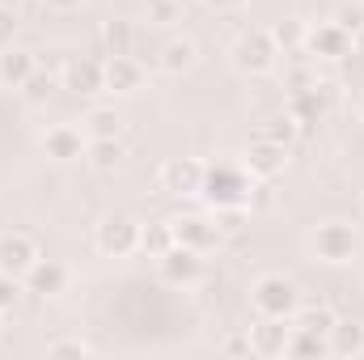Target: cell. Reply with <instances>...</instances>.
<instances>
[{"mask_svg":"<svg viewBox=\"0 0 364 360\" xmlns=\"http://www.w3.org/2000/svg\"><path fill=\"white\" fill-rule=\"evenodd\" d=\"M21 284H26L30 297H43V301H47V297H60V292L68 288V268H64L60 259H38L34 268L21 275Z\"/></svg>","mask_w":364,"mask_h":360,"instance_id":"ac0fdd59","label":"cell"},{"mask_svg":"<svg viewBox=\"0 0 364 360\" xmlns=\"http://www.w3.org/2000/svg\"><path fill=\"white\" fill-rule=\"evenodd\" d=\"M21 297H26V284L17 275H4L0 271V314H13L21 305Z\"/></svg>","mask_w":364,"mask_h":360,"instance_id":"d6a6232c","label":"cell"},{"mask_svg":"<svg viewBox=\"0 0 364 360\" xmlns=\"http://www.w3.org/2000/svg\"><path fill=\"white\" fill-rule=\"evenodd\" d=\"M38 259H43V250H38L34 233H26V229L0 233V271H4V275H17V280H21Z\"/></svg>","mask_w":364,"mask_h":360,"instance_id":"7c38bea8","label":"cell"},{"mask_svg":"<svg viewBox=\"0 0 364 360\" xmlns=\"http://www.w3.org/2000/svg\"><path fill=\"white\" fill-rule=\"evenodd\" d=\"M326 348H331V356H364V322L360 318H335Z\"/></svg>","mask_w":364,"mask_h":360,"instance_id":"ffe728a7","label":"cell"},{"mask_svg":"<svg viewBox=\"0 0 364 360\" xmlns=\"http://www.w3.org/2000/svg\"><path fill=\"white\" fill-rule=\"evenodd\" d=\"M17 9H4L0 4V47H9L13 43V34H17V17H13Z\"/></svg>","mask_w":364,"mask_h":360,"instance_id":"d590c367","label":"cell"},{"mask_svg":"<svg viewBox=\"0 0 364 360\" xmlns=\"http://www.w3.org/2000/svg\"><path fill=\"white\" fill-rule=\"evenodd\" d=\"M335 21H339L348 34H356L364 26V4H339V9H335Z\"/></svg>","mask_w":364,"mask_h":360,"instance_id":"e575fe53","label":"cell"},{"mask_svg":"<svg viewBox=\"0 0 364 360\" xmlns=\"http://www.w3.org/2000/svg\"><path fill=\"white\" fill-rule=\"evenodd\" d=\"M301 51H309L314 60H343V55H352V34L331 17V21H318L305 30Z\"/></svg>","mask_w":364,"mask_h":360,"instance_id":"8fae6325","label":"cell"},{"mask_svg":"<svg viewBox=\"0 0 364 360\" xmlns=\"http://www.w3.org/2000/svg\"><path fill=\"white\" fill-rule=\"evenodd\" d=\"M123 157H127V149H123V140H119V136H110V140H90V149H85V162H90L97 174L119 170V166H123Z\"/></svg>","mask_w":364,"mask_h":360,"instance_id":"7402d4cb","label":"cell"},{"mask_svg":"<svg viewBox=\"0 0 364 360\" xmlns=\"http://www.w3.org/2000/svg\"><path fill=\"white\" fill-rule=\"evenodd\" d=\"M229 64H233V73H242V77H267V73H275L279 47H275L272 30H267V26L242 30V34L229 43Z\"/></svg>","mask_w":364,"mask_h":360,"instance_id":"3957f363","label":"cell"},{"mask_svg":"<svg viewBox=\"0 0 364 360\" xmlns=\"http://www.w3.org/2000/svg\"><path fill=\"white\" fill-rule=\"evenodd\" d=\"M335 309L331 305H305L301 301V309L292 314V327H301V331H318V335H331V327H335Z\"/></svg>","mask_w":364,"mask_h":360,"instance_id":"d4e9b609","label":"cell"},{"mask_svg":"<svg viewBox=\"0 0 364 360\" xmlns=\"http://www.w3.org/2000/svg\"><path fill=\"white\" fill-rule=\"evenodd\" d=\"M360 212H364V191H360Z\"/></svg>","mask_w":364,"mask_h":360,"instance_id":"b9f144b4","label":"cell"},{"mask_svg":"<svg viewBox=\"0 0 364 360\" xmlns=\"http://www.w3.org/2000/svg\"><path fill=\"white\" fill-rule=\"evenodd\" d=\"M275 208V179H255L250 186V212H267Z\"/></svg>","mask_w":364,"mask_h":360,"instance_id":"836d02e7","label":"cell"},{"mask_svg":"<svg viewBox=\"0 0 364 360\" xmlns=\"http://www.w3.org/2000/svg\"><path fill=\"white\" fill-rule=\"evenodd\" d=\"M55 85H60V77H51V73L34 68V77H30V81H26V85H21L17 93H21V97H26L30 106H38V102H47V97L55 93Z\"/></svg>","mask_w":364,"mask_h":360,"instance_id":"f1b7e54d","label":"cell"},{"mask_svg":"<svg viewBox=\"0 0 364 360\" xmlns=\"http://www.w3.org/2000/svg\"><path fill=\"white\" fill-rule=\"evenodd\" d=\"M225 352H233V356H250V339H225Z\"/></svg>","mask_w":364,"mask_h":360,"instance_id":"f35d334b","label":"cell"},{"mask_svg":"<svg viewBox=\"0 0 364 360\" xmlns=\"http://www.w3.org/2000/svg\"><path fill=\"white\" fill-rule=\"evenodd\" d=\"M170 229H174V242L191 246V250H199V255H212V250L225 242L216 216H195V212H186V216H170Z\"/></svg>","mask_w":364,"mask_h":360,"instance_id":"9c48e42d","label":"cell"},{"mask_svg":"<svg viewBox=\"0 0 364 360\" xmlns=\"http://www.w3.org/2000/svg\"><path fill=\"white\" fill-rule=\"evenodd\" d=\"M34 68H38V60H34L30 47H21V43L0 47V85L4 90H21L34 77Z\"/></svg>","mask_w":364,"mask_h":360,"instance_id":"d6986e66","label":"cell"},{"mask_svg":"<svg viewBox=\"0 0 364 360\" xmlns=\"http://www.w3.org/2000/svg\"><path fill=\"white\" fill-rule=\"evenodd\" d=\"M212 216H216L220 233H225V238H233V233H242V229H246V221H250V208H216Z\"/></svg>","mask_w":364,"mask_h":360,"instance_id":"1f68e13d","label":"cell"},{"mask_svg":"<svg viewBox=\"0 0 364 360\" xmlns=\"http://www.w3.org/2000/svg\"><path fill=\"white\" fill-rule=\"evenodd\" d=\"M178 13H182V0H144L149 26H170V21H178Z\"/></svg>","mask_w":364,"mask_h":360,"instance_id":"4dcf8cb0","label":"cell"},{"mask_svg":"<svg viewBox=\"0 0 364 360\" xmlns=\"http://www.w3.org/2000/svg\"><path fill=\"white\" fill-rule=\"evenodd\" d=\"M360 123H364V115H360Z\"/></svg>","mask_w":364,"mask_h":360,"instance_id":"7bdbcfd3","label":"cell"},{"mask_svg":"<svg viewBox=\"0 0 364 360\" xmlns=\"http://www.w3.org/2000/svg\"><path fill=\"white\" fill-rule=\"evenodd\" d=\"M85 149H90V136H85V127L55 123V127H47V132H43V153H47V162H55V166L85 162Z\"/></svg>","mask_w":364,"mask_h":360,"instance_id":"ba28073f","label":"cell"},{"mask_svg":"<svg viewBox=\"0 0 364 360\" xmlns=\"http://www.w3.org/2000/svg\"><path fill=\"white\" fill-rule=\"evenodd\" d=\"M208 9H216V13H237V9H246V0H203Z\"/></svg>","mask_w":364,"mask_h":360,"instance_id":"8d00e7d4","label":"cell"},{"mask_svg":"<svg viewBox=\"0 0 364 360\" xmlns=\"http://www.w3.org/2000/svg\"><path fill=\"white\" fill-rule=\"evenodd\" d=\"M170 246H174V229H170V221H157V225H140V250H144L149 259H161Z\"/></svg>","mask_w":364,"mask_h":360,"instance_id":"4316f807","label":"cell"},{"mask_svg":"<svg viewBox=\"0 0 364 360\" xmlns=\"http://www.w3.org/2000/svg\"><path fill=\"white\" fill-rule=\"evenodd\" d=\"M0 318H4V314H0Z\"/></svg>","mask_w":364,"mask_h":360,"instance_id":"ee69618b","label":"cell"},{"mask_svg":"<svg viewBox=\"0 0 364 360\" xmlns=\"http://www.w3.org/2000/svg\"><path fill=\"white\" fill-rule=\"evenodd\" d=\"M47 356H93V344L81 335H51L47 339Z\"/></svg>","mask_w":364,"mask_h":360,"instance_id":"f546056e","label":"cell"},{"mask_svg":"<svg viewBox=\"0 0 364 360\" xmlns=\"http://www.w3.org/2000/svg\"><path fill=\"white\" fill-rule=\"evenodd\" d=\"M284 110L296 119L301 140H309V136L318 132V123L326 119V97H322V90H318V85H305V90H292V93H288Z\"/></svg>","mask_w":364,"mask_h":360,"instance_id":"4fadbf2b","label":"cell"},{"mask_svg":"<svg viewBox=\"0 0 364 360\" xmlns=\"http://www.w3.org/2000/svg\"><path fill=\"white\" fill-rule=\"evenodd\" d=\"M246 339H250V356H263V360L288 356L292 318H255V322L246 327Z\"/></svg>","mask_w":364,"mask_h":360,"instance_id":"52a82bcc","label":"cell"},{"mask_svg":"<svg viewBox=\"0 0 364 360\" xmlns=\"http://www.w3.org/2000/svg\"><path fill=\"white\" fill-rule=\"evenodd\" d=\"M275 38V47H279V55H292V51H301V43H305V26H301V17H279L267 26Z\"/></svg>","mask_w":364,"mask_h":360,"instance_id":"484cf974","label":"cell"},{"mask_svg":"<svg viewBox=\"0 0 364 360\" xmlns=\"http://www.w3.org/2000/svg\"><path fill=\"white\" fill-rule=\"evenodd\" d=\"M259 136L272 140V144H279V149H292V144L301 140V127H296V119H292L288 110H279V115H267V119H263Z\"/></svg>","mask_w":364,"mask_h":360,"instance_id":"cb8c5ba5","label":"cell"},{"mask_svg":"<svg viewBox=\"0 0 364 360\" xmlns=\"http://www.w3.org/2000/svg\"><path fill=\"white\" fill-rule=\"evenodd\" d=\"M93 250L102 259H132L140 250V221L114 212V216H102L93 225Z\"/></svg>","mask_w":364,"mask_h":360,"instance_id":"5b68a950","label":"cell"},{"mask_svg":"<svg viewBox=\"0 0 364 360\" xmlns=\"http://www.w3.org/2000/svg\"><path fill=\"white\" fill-rule=\"evenodd\" d=\"M352 51H356V55H364V26L352 34Z\"/></svg>","mask_w":364,"mask_h":360,"instance_id":"ab89813d","label":"cell"},{"mask_svg":"<svg viewBox=\"0 0 364 360\" xmlns=\"http://www.w3.org/2000/svg\"><path fill=\"white\" fill-rule=\"evenodd\" d=\"M43 4H47L51 13H77V9H81L85 0H43Z\"/></svg>","mask_w":364,"mask_h":360,"instance_id":"74e56055","label":"cell"},{"mask_svg":"<svg viewBox=\"0 0 364 360\" xmlns=\"http://www.w3.org/2000/svg\"><path fill=\"white\" fill-rule=\"evenodd\" d=\"M242 166H246L250 179H275V174L288 166V149H279V144H272V140L255 136V140L242 149Z\"/></svg>","mask_w":364,"mask_h":360,"instance_id":"5bb4252c","label":"cell"},{"mask_svg":"<svg viewBox=\"0 0 364 360\" xmlns=\"http://www.w3.org/2000/svg\"><path fill=\"white\" fill-rule=\"evenodd\" d=\"M203 174H208V166L199 157H166L157 166V191L170 199H199Z\"/></svg>","mask_w":364,"mask_h":360,"instance_id":"8992f818","label":"cell"},{"mask_svg":"<svg viewBox=\"0 0 364 360\" xmlns=\"http://www.w3.org/2000/svg\"><path fill=\"white\" fill-rule=\"evenodd\" d=\"M250 305H255L259 318H292L301 309V288L284 271H263L250 284Z\"/></svg>","mask_w":364,"mask_h":360,"instance_id":"277c9868","label":"cell"},{"mask_svg":"<svg viewBox=\"0 0 364 360\" xmlns=\"http://www.w3.org/2000/svg\"><path fill=\"white\" fill-rule=\"evenodd\" d=\"M250 186L255 179L246 174L242 162H212L203 174V191L199 199L216 212V208H250Z\"/></svg>","mask_w":364,"mask_h":360,"instance_id":"6da1fadb","label":"cell"},{"mask_svg":"<svg viewBox=\"0 0 364 360\" xmlns=\"http://www.w3.org/2000/svg\"><path fill=\"white\" fill-rule=\"evenodd\" d=\"M157 275H161L166 284H174V288H191V284L203 280V255L191 250V246H182V242H174V246L157 259Z\"/></svg>","mask_w":364,"mask_h":360,"instance_id":"30bf717a","label":"cell"},{"mask_svg":"<svg viewBox=\"0 0 364 360\" xmlns=\"http://www.w3.org/2000/svg\"><path fill=\"white\" fill-rule=\"evenodd\" d=\"M60 85L73 93H106V64L97 55H81V60H68L64 64V77Z\"/></svg>","mask_w":364,"mask_h":360,"instance_id":"2e32d148","label":"cell"},{"mask_svg":"<svg viewBox=\"0 0 364 360\" xmlns=\"http://www.w3.org/2000/svg\"><path fill=\"white\" fill-rule=\"evenodd\" d=\"M157 68H161L166 77H186V73H195V68H199V43L186 38V34L166 38L161 51H157Z\"/></svg>","mask_w":364,"mask_h":360,"instance_id":"9a60e30c","label":"cell"},{"mask_svg":"<svg viewBox=\"0 0 364 360\" xmlns=\"http://www.w3.org/2000/svg\"><path fill=\"white\" fill-rule=\"evenodd\" d=\"M309 255H314L318 263H326V268H348V263H356V255H360V233H356V225H352V221H339V216L318 221L314 233H309Z\"/></svg>","mask_w":364,"mask_h":360,"instance_id":"7a4b0ae2","label":"cell"},{"mask_svg":"<svg viewBox=\"0 0 364 360\" xmlns=\"http://www.w3.org/2000/svg\"><path fill=\"white\" fill-rule=\"evenodd\" d=\"M97 43H102V55H132L136 47V26L127 17H110L97 26Z\"/></svg>","mask_w":364,"mask_h":360,"instance_id":"44dd1931","label":"cell"},{"mask_svg":"<svg viewBox=\"0 0 364 360\" xmlns=\"http://www.w3.org/2000/svg\"><path fill=\"white\" fill-rule=\"evenodd\" d=\"M0 4H4V9H17V4H21V0H0Z\"/></svg>","mask_w":364,"mask_h":360,"instance_id":"60d3db41","label":"cell"},{"mask_svg":"<svg viewBox=\"0 0 364 360\" xmlns=\"http://www.w3.org/2000/svg\"><path fill=\"white\" fill-rule=\"evenodd\" d=\"M326 352H331V348H326V335L292 327V339H288V356H326Z\"/></svg>","mask_w":364,"mask_h":360,"instance_id":"83f0119b","label":"cell"},{"mask_svg":"<svg viewBox=\"0 0 364 360\" xmlns=\"http://www.w3.org/2000/svg\"><path fill=\"white\" fill-rule=\"evenodd\" d=\"M81 127H85L90 140H110V136H123V115L114 106H90Z\"/></svg>","mask_w":364,"mask_h":360,"instance_id":"603a6c76","label":"cell"},{"mask_svg":"<svg viewBox=\"0 0 364 360\" xmlns=\"http://www.w3.org/2000/svg\"><path fill=\"white\" fill-rule=\"evenodd\" d=\"M102 64H106V93L132 97V93L144 90V68H140V60H132V55H106Z\"/></svg>","mask_w":364,"mask_h":360,"instance_id":"e0dca14e","label":"cell"}]
</instances>
